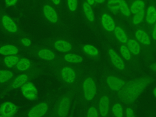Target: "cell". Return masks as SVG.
Returning a JSON list of instances; mask_svg holds the SVG:
<instances>
[{"instance_id":"9c48e42d","label":"cell","mask_w":156,"mask_h":117,"mask_svg":"<svg viewBox=\"0 0 156 117\" xmlns=\"http://www.w3.org/2000/svg\"><path fill=\"white\" fill-rule=\"evenodd\" d=\"M0 29L7 36L14 38L27 33L20 24L5 10L0 9Z\"/></svg>"},{"instance_id":"ffe728a7","label":"cell","mask_w":156,"mask_h":117,"mask_svg":"<svg viewBox=\"0 0 156 117\" xmlns=\"http://www.w3.org/2000/svg\"><path fill=\"white\" fill-rule=\"evenodd\" d=\"M126 44L132 55L133 62L135 63H136L140 58L141 54L143 52V50L141 46L135 39L133 35V33H129V39Z\"/></svg>"},{"instance_id":"8fae6325","label":"cell","mask_w":156,"mask_h":117,"mask_svg":"<svg viewBox=\"0 0 156 117\" xmlns=\"http://www.w3.org/2000/svg\"><path fill=\"white\" fill-rule=\"evenodd\" d=\"M99 24L104 36L108 40L114 42L113 32L116 22L113 16L106 10H102L99 19Z\"/></svg>"},{"instance_id":"bcb514c9","label":"cell","mask_w":156,"mask_h":117,"mask_svg":"<svg viewBox=\"0 0 156 117\" xmlns=\"http://www.w3.org/2000/svg\"><path fill=\"white\" fill-rule=\"evenodd\" d=\"M0 117H4V116H0ZM9 117H14V116H9Z\"/></svg>"},{"instance_id":"8992f818","label":"cell","mask_w":156,"mask_h":117,"mask_svg":"<svg viewBox=\"0 0 156 117\" xmlns=\"http://www.w3.org/2000/svg\"><path fill=\"white\" fill-rule=\"evenodd\" d=\"M40 7L41 16L46 23L58 31L68 30L67 26L63 20V15L48 0H43Z\"/></svg>"},{"instance_id":"7402d4cb","label":"cell","mask_w":156,"mask_h":117,"mask_svg":"<svg viewBox=\"0 0 156 117\" xmlns=\"http://www.w3.org/2000/svg\"><path fill=\"white\" fill-rule=\"evenodd\" d=\"M128 33L125 26L122 23H116L115 28L113 32L114 42L116 43L126 44L129 39Z\"/></svg>"},{"instance_id":"f6af8a7d","label":"cell","mask_w":156,"mask_h":117,"mask_svg":"<svg viewBox=\"0 0 156 117\" xmlns=\"http://www.w3.org/2000/svg\"><path fill=\"white\" fill-rule=\"evenodd\" d=\"M31 1H32L33 2H35L37 0H31Z\"/></svg>"},{"instance_id":"ab89813d","label":"cell","mask_w":156,"mask_h":117,"mask_svg":"<svg viewBox=\"0 0 156 117\" xmlns=\"http://www.w3.org/2000/svg\"><path fill=\"white\" fill-rule=\"evenodd\" d=\"M5 5L7 7H13L17 4L19 0H4Z\"/></svg>"},{"instance_id":"3957f363","label":"cell","mask_w":156,"mask_h":117,"mask_svg":"<svg viewBox=\"0 0 156 117\" xmlns=\"http://www.w3.org/2000/svg\"><path fill=\"white\" fill-rule=\"evenodd\" d=\"M99 93L97 77L91 69L85 71L76 90V96L82 104H90Z\"/></svg>"},{"instance_id":"1f68e13d","label":"cell","mask_w":156,"mask_h":117,"mask_svg":"<svg viewBox=\"0 0 156 117\" xmlns=\"http://www.w3.org/2000/svg\"><path fill=\"white\" fill-rule=\"evenodd\" d=\"M111 112L114 117H124V109L122 104L119 102H114L111 106Z\"/></svg>"},{"instance_id":"8d00e7d4","label":"cell","mask_w":156,"mask_h":117,"mask_svg":"<svg viewBox=\"0 0 156 117\" xmlns=\"http://www.w3.org/2000/svg\"><path fill=\"white\" fill-rule=\"evenodd\" d=\"M63 15L64 13V0H48Z\"/></svg>"},{"instance_id":"f546056e","label":"cell","mask_w":156,"mask_h":117,"mask_svg":"<svg viewBox=\"0 0 156 117\" xmlns=\"http://www.w3.org/2000/svg\"><path fill=\"white\" fill-rule=\"evenodd\" d=\"M118 46L119 54L121 55L122 58L126 62L131 63L133 62L132 55L129 49L126 44L122 43H116Z\"/></svg>"},{"instance_id":"277c9868","label":"cell","mask_w":156,"mask_h":117,"mask_svg":"<svg viewBox=\"0 0 156 117\" xmlns=\"http://www.w3.org/2000/svg\"><path fill=\"white\" fill-rule=\"evenodd\" d=\"M45 65L38 62L30 69L18 73L3 88L0 94V97H2L10 91L21 88L26 83L30 82L32 80L37 78L44 73Z\"/></svg>"},{"instance_id":"52a82bcc","label":"cell","mask_w":156,"mask_h":117,"mask_svg":"<svg viewBox=\"0 0 156 117\" xmlns=\"http://www.w3.org/2000/svg\"><path fill=\"white\" fill-rule=\"evenodd\" d=\"M42 43L50 47L58 54L78 51L77 43L66 34L47 38Z\"/></svg>"},{"instance_id":"4316f807","label":"cell","mask_w":156,"mask_h":117,"mask_svg":"<svg viewBox=\"0 0 156 117\" xmlns=\"http://www.w3.org/2000/svg\"><path fill=\"white\" fill-rule=\"evenodd\" d=\"M23 95L27 99L35 100L38 97V90L34 83L29 82L21 88Z\"/></svg>"},{"instance_id":"4dcf8cb0","label":"cell","mask_w":156,"mask_h":117,"mask_svg":"<svg viewBox=\"0 0 156 117\" xmlns=\"http://www.w3.org/2000/svg\"><path fill=\"white\" fill-rule=\"evenodd\" d=\"M145 10H143L140 11V12L134 14L133 17L131 19L130 21V24L135 29H136L139 26H140L143 21L144 20V17H145Z\"/></svg>"},{"instance_id":"60d3db41","label":"cell","mask_w":156,"mask_h":117,"mask_svg":"<svg viewBox=\"0 0 156 117\" xmlns=\"http://www.w3.org/2000/svg\"><path fill=\"white\" fill-rule=\"evenodd\" d=\"M149 68L150 70L154 71V72H156V62H154L151 63L149 65Z\"/></svg>"},{"instance_id":"d6986e66","label":"cell","mask_w":156,"mask_h":117,"mask_svg":"<svg viewBox=\"0 0 156 117\" xmlns=\"http://www.w3.org/2000/svg\"><path fill=\"white\" fill-rule=\"evenodd\" d=\"M38 62L37 60H35L34 58L27 55V54L24 55L18 62L15 68L13 69V70L16 73H20L23 72H25L29 69H30L31 68H32L34 66H35L36 64H37Z\"/></svg>"},{"instance_id":"44dd1931","label":"cell","mask_w":156,"mask_h":117,"mask_svg":"<svg viewBox=\"0 0 156 117\" xmlns=\"http://www.w3.org/2000/svg\"><path fill=\"white\" fill-rule=\"evenodd\" d=\"M26 54V52L20 48L17 44L12 41L0 43V55L7 56L11 55H17Z\"/></svg>"},{"instance_id":"d6a6232c","label":"cell","mask_w":156,"mask_h":117,"mask_svg":"<svg viewBox=\"0 0 156 117\" xmlns=\"http://www.w3.org/2000/svg\"><path fill=\"white\" fill-rule=\"evenodd\" d=\"M146 2L144 0H134L130 5V10L131 13L136 14L144 9Z\"/></svg>"},{"instance_id":"ac0fdd59","label":"cell","mask_w":156,"mask_h":117,"mask_svg":"<svg viewBox=\"0 0 156 117\" xmlns=\"http://www.w3.org/2000/svg\"><path fill=\"white\" fill-rule=\"evenodd\" d=\"M51 103L49 101L40 102L30 108L26 113V117H44L49 112Z\"/></svg>"},{"instance_id":"7a4b0ae2","label":"cell","mask_w":156,"mask_h":117,"mask_svg":"<svg viewBox=\"0 0 156 117\" xmlns=\"http://www.w3.org/2000/svg\"><path fill=\"white\" fill-rule=\"evenodd\" d=\"M155 79L154 77L147 75L139 76L129 79L122 88L116 93L117 96L122 102L130 105Z\"/></svg>"},{"instance_id":"74e56055","label":"cell","mask_w":156,"mask_h":117,"mask_svg":"<svg viewBox=\"0 0 156 117\" xmlns=\"http://www.w3.org/2000/svg\"><path fill=\"white\" fill-rule=\"evenodd\" d=\"M151 41L154 48H156V22L152 26L150 32Z\"/></svg>"},{"instance_id":"ee69618b","label":"cell","mask_w":156,"mask_h":117,"mask_svg":"<svg viewBox=\"0 0 156 117\" xmlns=\"http://www.w3.org/2000/svg\"><path fill=\"white\" fill-rule=\"evenodd\" d=\"M153 94H154V97L155 98V99H156V87L154 88V90H153Z\"/></svg>"},{"instance_id":"836d02e7","label":"cell","mask_w":156,"mask_h":117,"mask_svg":"<svg viewBox=\"0 0 156 117\" xmlns=\"http://www.w3.org/2000/svg\"><path fill=\"white\" fill-rule=\"evenodd\" d=\"M119 12L126 18H128L130 16L131 12L130 7L125 0H120Z\"/></svg>"},{"instance_id":"ba28073f","label":"cell","mask_w":156,"mask_h":117,"mask_svg":"<svg viewBox=\"0 0 156 117\" xmlns=\"http://www.w3.org/2000/svg\"><path fill=\"white\" fill-rule=\"evenodd\" d=\"M26 54L38 62L49 66L57 63L60 57V54L43 43L34 44L31 48L26 51Z\"/></svg>"},{"instance_id":"4fadbf2b","label":"cell","mask_w":156,"mask_h":117,"mask_svg":"<svg viewBox=\"0 0 156 117\" xmlns=\"http://www.w3.org/2000/svg\"><path fill=\"white\" fill-rule=\"evenodd\" d=\"M133 35L142 48L143 53L149 55L152 52L153 46L150 34L143 27L135 29Z\"/></svg>"},{"instance_id":"f1b7e54d","label":"cell","mask_w":156,"mask_h":117,"mask_svg":"<svg viewBox=\"0 0 156 117\" xmlns=\"http://www.w3.org/2000/svg\"><path fill=\"white\" fill-rule=\"evenodd\" d=\"M16 74L13 70L7 68H0V87L4 88Z\"/></svg>"},{"instance_id":"cb8c5ba5","label":"cell","mask_w":156,"mask_h":117,"mask_svg":"<svg viewBox=\"0 0 156 117\" xmlns=\"http://www.w3.org/2000/svg\"><path fill=\"white\" fill-rule=\"evenodd\" d=\"M11 41L17 44L20 48L24 50L26 53L28 49L31 48L34 45L33 38H32L30 34L28 32L12 38Z\"/></svg>"},{"instance_id":"603a6c76","label":"cell","mask_w":156,"mask_h":117,"mask_svg":"<svg viewBox=\"0 0 156 117\" xmlns=\"http://www.w3.org/2000/svg\"><path fill=\"white\" fill-rule=\"evenodd\" d=\"M81 0H64V11L70 18H76L80 9Z\"/></svg>"},{"instance_id":"7bdbcfd3","label":"cell","mask_w":156,"mask_h":117,"mask_svg":"<svg viewBox=\"0 0 156 117\" xmlns=\"http://www.w3.org/2000/svg\"><path fill=\"white\" fill-rule=\"evenodd\" d=\"M106 0H95L96 4H103Z\"/></svg>"},{"instance_id":"6da1fadb","label":"cell","mask_w":156,"mask_h":117,"mask_svg":"<svg viewBox=\"0 0 156 117\" xmlns=\"http://www.w3.org/2000/svg\"><path fill=\"white\" fill-rule=\"evenodd\" d=\"M51 73L60 83L61 87L77 89L85 72L83 66L57 63L49 66Z\"/></svg>"},{"instance_id":"30bf717a","label":"cell","mask_w":156,"mask_h":117,"mask_svg":"<svg viewBox=\"0 0 156 117\" xmlns=\"http://www.w3.org/2000/svg\"><path fill=\"white\" fill-rule=\"evenodd\" d=\"M128 79L112 71H104L102 76V83L108 92L118 93L124 86Z\"/></svg>"},{"instance_id":"484cf974","label":"cell","mask_w":156,"mask_h":117,"mask_svg":"<svg viewBox=\"0 0 156 117\" xmlns=\"http://www.w3.org/2000/svg\"><path fill=\"white\" fill-rule=\"evenodd\" d=\"M26 54L1 56L0 57V65L4 68L13 69L19 60Z\"/></svg>"},{"instance_id":"d4e9b609","label":"cell","mask_w":156,"mask_h":117,"mask_svg":"<svg viewBox=\"0 0 156 117\" xmlns=\"http://www.w3.org/2000/svg\"><path fill=\"white\" fill-rule=\"evenodd\" d=\"M144 21L146 26L144 29L150 34L151 29L156 22V7L154 5H149L145 12Z\"/></svg>"},{"instance_id":"83f0119b","label":"cell","mask_w":156,"mask_h":117,"mask_svg":"<svg viewBox=\"0 0 156 117\" xmlns=\"http://www.w3.org/2000/svg\"><path fill=\"white\" fill-rule=\"evenodd\" d=\"M18 107L13 102H5L0 106V116L9 117L14 116L18 112Z\"/></svg>"},{"instance_id":"d590c367","label":"cell","mask_w":156,"mask_h":117,"mask_svg":"<svg viewBox=\"0 0 156 117\" xmlns=\"http://www.w3.org/2000/svg\"><path fill=\"white\" fill-rule=\"evenodd\" d=\"M120 0H107V8L112 13L119 12Z\"/></svg>"},{"instance_id":"f35d334b","label":"cell","mask_w":156,"mask_h":117,"mask_svg":"<svg viewBox=\"0 0 156 117\" xmlns=\"http://www.w3.org/2000/svg\"><path fill=\"white\" fill-rule=\"evenodd\" d=\"M125 117H136L134 110L131 107H126L124 109Z\"/></svg>"},{"instance_id":"e0dca14e","label":"cell","mask_w":156,"mask_h":117,"mask_svg":"<svg viewBox=\"0 0 156 117\" xmlns=\"http://www.w3.org/2000/svg\"><path fill=\"white\" fill-rule=\"evenodd\" d=\"M85 60L86 58L79 51H76L60 54V57L57 63H68L83 66V65L85 63Z\"/></svg>"},{"instance_id":"5bb4252c","label":"cell","mask_w":156,"mask_h":117,"mask_svg":"<svg viewBox=\"0 0 156 117\" xmlns=\"http://www.w3.org/2000/svg\"><path fill=\"white\" fill-rule=\"evenodd\" d=\"M80 12L85 24L93 32H97L96 16L93 7L87 2V0H81Z\"/></svg>"},{"instance_id":"2e32d148","label":"cell","mask_w":156,"mask_h":117,"mask_svg":"<svg viewBox=\"0 0 156 117\" xmlns=\"http://www.w3.org/2000/svg\"><path fill=\"white\" fill-rule=\"evenodd\" d=\"M78 51L86 58L94 62H99L101 59L99 50L95 46L89 43H77Z\"/></svg>"},{"instance_id":"9a60e30c","label":"cell","mask_w":156,"mask_h":117,"mask_svg":"<svg viewBox=\"0 0 156 117\" xmlns=\"http://www.w3.org/2000/svg\"><path fill=\"white\" fill-rule=\"evenodd\" d=\"M97 107L100 117H108L111 111V98L109 92L102 87L98 93Z\"/></svg>"},{"instance_id":"b9f144b4","label":"cell","mask_w":156,"mask_h":117,"mask_svg":"<svg viewBox=\"0 0 156 117\" xmlns=\"http://www.w3.org/2000/svg\"><path fill=\"white\" fill-rule=\"evenodd\" d=\"M87 2L90 5H91L93 7L96 5V2H95V0H87Z\"/></svg>"},{"instance_id":"5b68a950","label":"cell","mask_w":156,"mask_h":117,"mask_svg":"<svg viewBox=\"0 0 156 117\" xmlns=\"http://www.w3.org/2000/svg\"><path fill=\"white\" fill-rule=\"evenodd\" d=\"M76 90L61 87L52 107L51 117H66L68 116L73 100L76 96Z\"/></svg>"},{"instance_id":"7c38bea8","label":"cell","mask_w":156,"mask_h":117,"mask_svg":"<svg viewBox=\"0 0 156 117\" xmlns=\"http://www.w3.org/2000/svg\"><path fill=\"white\" fill-rule=\"evenodd\" d=\"M105 52L110 65L118 72L127 74V66L121 55L109 44L105 46Z\"/></svg>"},{"instance_id":"e575fe53","label":"cell","mask_w":156,"mask_h":117,"mask_svg":"<svg viewBox=\"0 0 156 117\" xmlns=\"http://www.w3.org/2000/svg\"><path fill=\"white\" fill-rule=\"evenodd\" d=\"M85 117H100L97 104H90V105L86 109Z\"/></svg>"}]
</instances>
